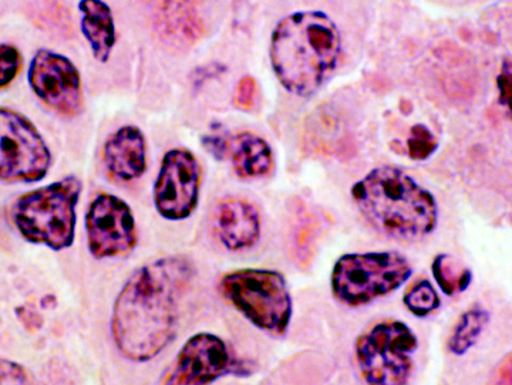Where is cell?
I'll return each instance as SVG.
<instances>
[{"label": "cell", "instance_id": "obj_3", "mask_svg": "<svg viewBox=\"0 0 512 385\" xmlns=\"http://www.w3.org/2000/svg\"><path fill=\"white\" fill-rule=\"evenodd\" d=\"M363 218L377 232L397 241L414 242L436 229L439 206L430 191L402 168L383 165L350 189Z\"/></svg>", "mask_w": 512, "mask_h": 385}, {"label": "cell", "instance_id": "obj_21", "mask_svg": "<svg viewBox=\"0 0 512 385\" xmlns=\"http://www.w3.org/2000/svg\"><path fill=\"white\" fill-rule=\"evenodd\" d=\"M439 148V140L426 124H414L407 140V154L413 161L429 160Z\"/></svg>", "mask_w": 512, "mask_h": 385}, {"label": "cell", "instance_id": "obj_7", "mask_svg": "<svg viewBox=\"0 0 512 385\" xmlns=\"http://www.w3.org/2000/svg\"><path fill=\"white\" fill-rule=\"evenodd\" d=\"M417 349L419 339L406 323L387 319L373 324L356 340L360 376L367 385H409Z\"/></svg>", "mask_w": 512, "mask_h": 385}, {"label": "cell", "instance_id": "obj_27", "mask_svg": "<svg viewBox=\"0 0 512 385\" xmlns=\"http://www.w3.org/2000/svg\"><path fill=\"white\" fill-rule=\"evenodd\" d=\"M511 356L505 357L500 368H498L497 376H495L494 385H511Z\"/></svg>", "mask_w": 512, "mask_h": 385}, {"label": "cell", "instance_id": "obj_6", "mask_svg": "<svg viewBox=\"0 0 512 385\" xmlns=\"http://www.w3.org/2000/svg\"><path fill=\"white\" fill-rule=\"evenodd\" d=\"M412 273L399 252L348 253L333 266L330 285L342 305L362 307L399 289Z\"/></svg>", "mask_w": 512, "mask_h": 385}, {"label": "cell", "instance_id": "obj_4", "mask_svg": "<svg viewBox=\"0 0 512 385\" xmlns=\"http://www.w3.org/2000/svg\"><path fill=\"white\" fill-rule=\"evenodd\" d=\"M82 181L70 175L22 195L12 206L16 229L26 241L53 251L70 248L76 231V206Z\"/></svg>", "mask_w": 512, "mask_h": 385}, {"label": "cell", "instance_id": "obj_26", "mask_svg": "<svg viewBox=\"0 0 512 385\" xmlns=\"http://www.w3.org/2000/svg\"><path fill=\"white\" fill-rule=\"evenodd\" d=\"M511 76V60L505 57L497 77V90L498 103L507 110L508 116H510L511 106Z\"/></svg>", "mask_w": 512, "mask_h": 385}, {"label": "cell", "instance_id": "obj_19", "mask_svg": "<svg viewBox=\"0 0 512 385\" xmlns=\"http://www.w3.org/2000/svg\"><path fill=\"white\" fill-rule=\"evenodd\" d=\"M433 278L439 285L441 292L448 297L466 292L473 280V273L466 266H460L453 256L440 253L431 263Z\"/></svg>", "mask_w": 512, "mask_h": 385}, {"label": "cell", "instance_id": "obj_12", "mask_svg": "<svg viewBox=\"0 0 512 385\" xmlns=\"http://www.w3.org/2000/svg\"><path fill=\"white\" fill-rule=\"evenodd\" d=\"M231 366L225 341L211 333L190 337L160 385H210Z\"/></svg>", "mask_w": 512, "mask_h": 385}, {"label": "cell", "instance_id": "obj_1", "mask_svg": "<svg viewBox=\"0 0 512 385\" xmlns=\"http://www.w3.org/2000/svg\"><path fill=\"white\" fill-rule=\"evenodd\" d=\"M195 268L185 256L154 260L123 286L111 316V336L124 359L147 363L175 339L180 303Z\"/></svg>", "mask_w": 512, "mask_h": 385}, {"label": "cell", "instance_id": "obj_5", "mask_svg": "<svg viewBox=\"0 0 512 385\" xmlns=\"http://www.w3.org/2000/svg\"><path fill=\"white\" fill-rule=\"evenodd\" d=\"M220 292L259 330L282 337L291 324L293 303L285 276L278 270H232L220 280Z\"/></svg>", "mask_w": 512, "mask_h": 385}, {"label": "cell", "instance_id": "obj_9", "mask_svg": "<svg viewBox=\"0 0 512 385\" xmlns=\"http://www.w3.org/2000/svg\"><path fill=\"white\" fill-rule=\"evenodd\" d=\"M202 168L191 151H168L154 184V205L158 214L170 221L190 218L200 199Z\"/></svg>", "mask_w": 512, "mask_h": 385}, {"label": "cell", "instance_id": "obj_16", "mask_svg": "<svg viewBox=\"0 0 512 385\" xmlns=\"http://www.w3.org/2000/svg\"><path fill=\"white\" fill-rule=\"evenodd\" d=\"M228 158L242 180H259L274 170V151L264 138L249 131L229 138Z\"/></svg>", "mask_w": 512, "mask_h": 385}, {"label": "cell", "instance_id": "obj_13", "mask_svg": "<svg viewBox=\"0 0 512 385\" xmlns=\"http://www.w3.org/2000/svg\"><path fill=\"white\" fill-rule=\"evenodd\" d=\"M261 225L258 209L247 199L222 198L215 206V232L228 251L241 252L254 248L261 238Z\"/></svg>", "mask_w": 512, "mask_h": 385}, {"label": "cell", "instance_id": "obj_11", "mask_svg": "<svg viewBox=\"0 0 512 385\" xmlns=\"http://www.w3.org/2000/svg\"><path fill=\"white\" fill-rule=\"evenodd\" d=\"M29 83L39 100L59 116L70 118L82 111V77L62 54L39 50L30 64Z\"/></svg>", "mask_w": 512, "mask_h": 385}, {"label": "cell", "instance_id": "obj_8", "mask_svg": "<svg viewBox=\"0 0 512 385\" xmlns=\"http://www.w3.org/2000/svg\"><path fill=\"white\" fill-rule=\"evenodd\" d=\"M50 165L52 154L36 127L18 111L0 107V180L40 181Z\"/></svg>", "mask_w": 512, "mask_h": 385}, {"label": "cell", "instance_id": "obj_25", "mask_svg": "<svg viewBox=\"0 0 512 385\" xmlns=\"http://www.w3.org/2000/svg\"><path fill=\"white\" fill-rule=\"evenodd\" d=\"M229 135L222 130H214L211 133L204 135V148H207L208 153L215 158V160H225L228 158Z\"/></svg>", "mask_w": 512, "mask_h": 385}, {"label": "cell", "instance_id": "obj_23", "mask_svg": "<svg viewBox=\"0 0 512 385\" xmlns=\"http://www.w3.org/2000/svg\"><path fill=\"white\" fill-rule=\"evenodd\" d=\"M0 385H39L28 368L0 357Z\"/></svg>", "mask_w": 512, "mask_h": 385}, {"label": "cell", "instance_id": "obj_24", "mask_svg": "<svg viewBox=\"0 0 512 385\" xmlns=\"http://www.w3.org/2000/svg\"><path fill=\"white\" fill-rule=\"evenodd\" d=\"M259 100L258 83L252 76H245L239 81L234 93L235 107L242 111H254Z\"/></svg>", "mask_w": 512, "mask_h": 385}, {"label": "cell", "instance_id": "obj_15", "mask_svg": "<svg viewBox=\"0 0 512 385\" xmlns=\"http://www.w3.org/2000/svg\"><path fill=\"white\" fill-rule=\"evenodd\" d=\"M154 6V25L158 36L167 45L190 47L204 36L205 26L197 5L192 2H156Z\"/></svg>", "mask_w": 512, "mask_h": 385}, {"label": "cell", "instance_id": "obj_10", "mask_svg": "<svg viewBox=\"0 0 512 385\" xmlns=\"http://www.w3.org/2000/svg\"><path fill=\"white\" fill-rule=\"evenodd\" d=\"M87 245L96 259L126 256L137 245V226L130 206L110 194L94 198L86 215Z\"/></svg>", "mask_w": 512, "mask_h": 385}, {"label": "cell", "instance_id": "obj_20", "mask_svg": "<svg viewBox=\"0 0 512 385\" xmlns=\"http://www.w3.org/2000/svg\"><path fill=\"white\" fill-rule=\"evenodd\" d=\"M403 303L410 313L423 319L439 309L441 300L430 280L423 279L417 280L406 290Z\"/></svg>", "mask_w": 512, "mask_h": 385}, {"label": "cell", "instance_id": "obj_22", "mask_svg": "<svg viewBox=\"0 0 512 385\" xmlns=\"http://www.w3.org/2000/svg\"><path fill=\"white\" fill-rule=\"evenodd\" d=\"M22 69V56L15 46L0 45V90L8 87Z\"/></svg>", "mask_w": 512, "mask_h": 385}, {"label": "cell", "instance_id": "obj_14", "mask_svg": "<svg viewBox=\"0 0 512 385\" xmlns=\"http://www.w3.org/2000/svg\"><path fill=\"white\" fill-rule=\"evenodd\" d=\"M103 164L114 180H138L147 170V141L143 131L124 126L111 134L104 143Z\"/></svg>", "mask_w": 512, "mask_h": 385}, {"label": "cell", "instance_id": "obj_17", "mask_svg": "<svg viewBox=\"0 0 512 385\" xmlns=\"http://www.w3.org/2000/svg\"><path fill=\"white\" fill-rule=\"evenodd\" d=\"M79 9L82 13V32L93 56L101 63L109 62L116 45V26L109 5L97 0H84L79 3Z\"/></svg>", "mask_w": 512, "mask_h": 385}, {"label": "cell", "instance_id": "obj_18", "mask_svg": "<svg viewBox=\"0 0 512 385\" xmlns=\"http://www.w3.org/2000/svg\"><path fill=\"white\" fill-rule=\"evenodd\" d=\"M490 322V313L483 306L474 305L466 310L451 330L447 350L454 356H464L476 346L485 326Z\"/></svg>", "mask_w": 512, "mask_h": 385}, {"label": "cell", "instance_id": "obj_2", "mask_svg": "<svg viewBox=\"0 0 512 385\" xmlns=\"http://www.w3.org/2000/svg\"><path fill=\"white\" fill-rule=\"evenodd\" d=\"M342 54L338 26L319 10L279 20L271 36L272 69L279 83L298 97H311L333 76Z\"/></svg>", "mask_w": 512, "mask_h": 385}]
</instances>
